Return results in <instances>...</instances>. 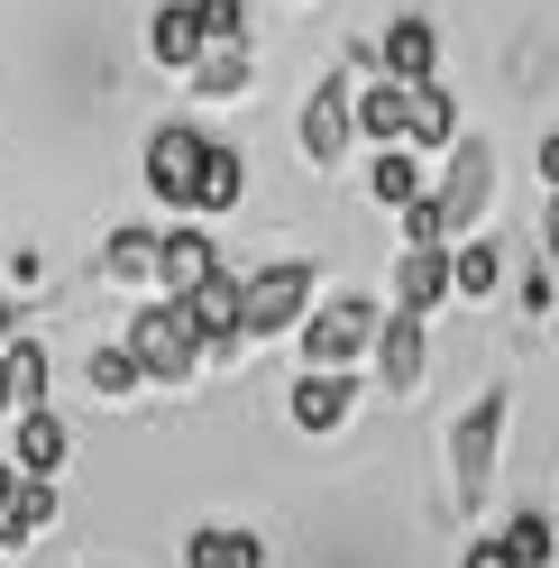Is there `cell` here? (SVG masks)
<instances>
[{
    "label": "cell",
    "mask_w": 559,
    "mask_h": 568,
    "mask_svg": "<svg viewBox=\"0 0 559 568\" xmlns=\"http://www.w3.org/2000/svg\"><path fill=\"white\" fill-rule=\"evenodd\" d=\"M376 331H386L376 294H322L294 339H303V367H358V358H376Z\"/></svg>",
    "instance_id": "obj_3"
},
{
    "label": "cell",
    "mask_w": 559,
    "mask_h": 568,
    "mask_svg": "<svg viewBox=\"0 0 559 568\" xmlns=\"http://www.w3.org/2000/svg\"><path fill=\"white\" fill-rule=\"evenodd\" d=\"M0 367H10V395H19V413H38L47 404V376H55V358H47V339H10V348H0Z\"/></svg>",
    "instance_id": "obj_22"
},
{
    "label": "cell",
    "mask_w": 559,
    "mask_h": 568,
    "mask_svg": "<svg viewBox=\"0 0 559 568\" xmlns=\"http://www.w3.org/2000/svg\"><path fill=\"white\" fill-rule=\"evenodd\" d=\"M459 294V247H404L395 257V303L404 312H440Z\"/></svg>",
    "instance_id": "obj_11"
},
{
    "label": "cell",
    "mask_w": 559,
    "mask_h": 568,
    "mask_svg": "<svg viewBox=\"0 0 559 568\" xmlns=\"http://www.w3.org/2000/svg\"><path fill=\"white\" fill-rule=\"evenodd\" d=\"M129 348H138V367H148V385H193L202 367H212V348H202V331H193V312L184 303H138V322L120 331Z\"/></svg>",
    "instance_id": "obj_2"
},
{
    "label": "cell",
    "mask_w": 559,
    "mask_h": 568,
    "mask_svg": "<svg viewBox=\"0 0 559 568\" xmlns=\"http://www.w3.org/2000/svg\"><path fill=\"white\" fill-rule=\"evenodd\" d=\"M532 165H541V184H550V193H559V129H550V138H541V148H532Z\"/></svg>",
    "instance_id": "obj_31"
},
{
    "label": "cell",
    "mask_w": 559,
    "mask_h": 568,
    "mask_svg": "<svg viewBox=\"0 0 559 568\" xmlns=\"http://www.w3.org/2000/svg\"><path fill=\"white\" fill-rule=\"evenodd\" d=\"M431 193H440V211H449V230H459V239H477L486 202H496V148H486V138H459Z\"/></svg>",
    "instance_id": "obj_7"
},
{
    "label": "cell",
    "mask_w": 559,
    "mask_h": 568,
    "mask_svg": "<svg viewBox=\"0 0 559 568\" xmlns=\"http://www.w3.org/2000/svg\"><path fill=\"white\" fill-rule=\"evenodd\" d=\"M0 568H10V559H0Z\"/></svg>",
    "instance_id": "obj_35"
},
{
    "label": "cell",
    "mask_w": 559,
    "mask_h": 568,
    "mask_svg": "<svg viewBox=\"0 0 559 568\" xmlns=\"http://www.w3.org/2000/svg\"><path fill=\"white\" fill-rule=\"evenodd\" d=\"M212 275H230V266H221V247H212V230H165V275H156V294H165V303H193Z\"/></svg>",
    "instance_id": "obj_13"
},
{
    "label": "cell",
    "mask_w": 559,
    "mask_h": 568,
    "mask_svg": "<svg viewBox=\"0 0 559 568\" xmlns=\"http://www.w3.org/2000/svg\"><path fill=\"white\" fill-rule=\"evenodd\" d=\"M294 138H303V156H312V165H339L348 148H358V83H348V74H322V83L303 92Z\"/></svg>",
    "instance_id": "obj_6"
},
{
    "label": "cell",
    "mask_w": 559,
    "mask_h": 568,
    "mask_svg": "<svg viewBox=\"0 0 559 568\" xmlns=\"http://www.w3.org/2000/svg\"><path fill=\"white\" fill-rule=\"evenodd\" d=\"M358 138L367 148H404L413 138V83H395V74L358 83Z\"/></svg>",
    "instance_id": "obj_16"
},
{
    "label": "cell",
    "mask_w": 559,
    "mask_h": 568,
    "mask_svg": "<svg viewBox=\"0 0 559 568\" xmlns=\"http://www.w3.org/2000/svg\"><path fill=\"white\" fill-rule=\"evenodd\" d=\"M0 468H10V449H0Z\"/></svg>",
    "instance_id": "obj_34"
},
{
    "label": "cell",
    "mask_w": 559,
    "mask_h": 568,
    "mask_svg": "<svg viewBox=\"0 0 559 568\" xmlns=\"http://www.w3.org/2000/svg\"><path fill=\"white\" fill-rule=\"evenodd\" d=\"M156 275H165V230H111L101 239V284H148L156 294Z\"/></svg>",
    "instance_id": "obj_15"
},
{
    "label": "cell",
    "mask_w": 559,
    "mask_h": 568,
    "mask_svg": "<svg viewBox=\"0 0 559 568\" xmlns=\"http://www.w3.org/2000/svg\"><path fill=\"white\" fill-rule=\"evenodd\" d=\"M505 422H514V395H505V385H486V395H477L459 422H449V495H459V514H477L486 495H496Z\"/></svg>",
    "instance_id": "obj_1"
},
{
    "label": "cell",
    "mask_w": 559,
    "mask_h": 568,
    "mask_svg": "<svg viewBox=\"0 0 559 568\" xmlns=\"http://www.w3.org/2000/svg\"><path fill=\"white\" fill-rule=\"evenodd\" d=\"M541 247H550V266H559V193H550V211H541Z\"/></svg>",
    "instance_id": "obj_32"
},
{
    "label": "cell",
    "mask_w": 559,
    "mask_h": 568,
    "mask_svg": "<svg viewBox=\"0 0 559 568\" xmlns=\"http://www.w3.org/2000/svg\"><path fill=\"white\" fill-rule=\"evenodd\" d=\"M505 550H514L522 568H550V559H559V523H550L541 505H522V514H505Z\"/></svg>",
    "instance_id": "obj_24"
},
{
    "label": "cell",
    "mask_w": 559,
    "mask_h": 568,
    "mask_svg": "<svg viewBox=\"0 0 559 568\" xmlns=\"http://www.w3.org/2000/svg\"><path fill=\"white\" fill-rule=\"evenodd\" d=\"M285 413H294V432H303V440H322V432H339V422L358 413V376H348V367H303Z\"/></svg>",
    "instance_id": "obj_9"
},
{
    "label": "cell",
    "mask_w": 559,
    "mask_h": 568,
    "mask_svg": "<svg viewBox=\"0 0 559 568\" xmlns=\"http://www.w3.org/2000/svg\"><path fill=\"white\" fill-rule=\"evenodd\" d=\"M514 303H522V322H541V312L559 303V266H522V284H514Z\"/></svg>",
    "instance_id": "obj_28"
},
{
    "label": "cell",
    "mask_w": 559,
    "mask_h": 568,
    "mask_svg": "<svg viewBox=\"0 0 559 568\" xmlns=\"http://www.w3.org/2000/svg\"><path fill=\"white\" fill-rule=\"evenodd\" d=\"M404 148H423V156L459 148V101H449V83H413V138Z\"/></svg>",
    "instance_id": "obj_19"
},
{
    "label": "cell",
    "mask_w": 559,
    "mask_h": 568,
    "mask_svg": "<svg viewBox=\"0 0 559 568\" xmlns=\"http://www.w3.org/2000/svg\"><path fill=\"white\" fill-rule=\"evenodd\" d=\"M505 284V247L496 239H459V303H486Z\"/></svg>",
    "instance_id": "obj_25"
},
{
    "label": "cell",
    "mask_w": 559,
    "mask_h": 568,
    "mask_svg": "<svg viewBox=\"0 0 559 568\" xmlns=\"http://www.w3.org/2000/svg\"><path fill=\"white\" fill-rule=\"evenodd\" d=\"M312 257H275V266H257L248 275V303H238V331L248 339H285V331H303L312 322Z\"/></svg>",
    "instance_id": "obj_4"
},
{
    "label": "cell",
    "mask_w": 559,
    "mask_h": 568,
    "mask_svg": "<svg viewBox=\"0 0 559 568\" xmlns=\"http://www.w3.org/2000/svg\"><path fill=\"white\" fill-rule=\"evenodd\" d=\"M202 165H212V138H202L193 120H165V129L148 138V156H138V174H148V193H156L165 211H193V202H202Z\"/></svg>",
    "instance_id": "obj_5"
},
{
    "label": "cell",
    "mask_w": 559,
    "mask_h": 568,
    "mask_svg": "<svg viewBox=\"0 0 559 568\" xmlns=\"http://www.w3.org/2000/svg\"><path fill=\"white\" fill-rule=\"evenodd\" d=\"M184 568H266V541L248 523H193L184 531Z\"/></svg>",
    "instance_id": "obj_17"
},
{
    "label": "cell",
    "mask_w": 559,
    "mask_h": 568,
    "mask_svg": "<svg viewBox=\"0 0 559 568\" xmlns=\"http://www.w3.org/2000/svg\"><path fill=\"white\" fill-rule=\"evenodd\" d=\"M459 568H522V559L505 550V531H486V541H468V550H459Z\"/></svg>",
    "instance_id": "obj_29"
},
{
    "label": "cell",
    "mask_w": 559,
    "mask_h": 568,
    "mask_svg": "<svg viewBox=\"0 0 559 568\" xmlns=\"http://www.w3.org/2000/svg\"><path fill=\"white\" fill-rule=\"evenodd\" d=\"M431 184H423V148H376V165H367V202L376 211H413Z\"/></svg>",
    "instance_id": "obj_18"
},
{
    "label": "cell",
    "mask_w": 559,
    "mask_h": 568,
    "mask_svg": "<svg viewBox=\"0 0 559 568\" xmlns=\"http://www.w3.org/2000/svg\"><path fill=\"white\" fill-rule=\"evenodd\" d=\"M83 385H92L101 404H129L138 385H148V367H138V348H129V339H101L92 358H83Z\"/></svg>",
    "instance_id": "obj_20"
},
{
    "label": "cell",
    "mask_w": 559,
    "mask_h": 568,
    "mask_svg": "<svg viewBox=\"0 0 559 568\" xmlns=\"http://www.w3.org/2000/svg\"><path fill=\"white\" fill-rule=\"evenodd\" d=\"M248 83H257V55H248V47H212V55L193 64V92H202V101H238Z\"/></svg>",
    "instance_id": "obj_23"
},
{
    "label": "cell",
    "mask_w": 559,
    "mask_h": 568,
    "mask_svg": "<svg viewBox=\"0 0 559 568\" xmlns=\"http://www.w3.org/2000/svg\"><path fill=\"white\" fill-rule=\"evenodd\" d=\"M202 28L212 47H248V0H202Z\"/></svg>",
    "instance_id": "obj_27"
},
{
    "label": "cell",
    "mask_w": 559,
    "mask_h": 568,
    "mask_svg": "<svg viewBox=\"0 0 559 568\" xmlns=\"http://www.w3.org/2000/svg\"><path fill=\"white\" fill-rule=\"evenodd\" d=\"M10 339H19V303L0 294V348H10Z\"/></svg>",
    "instance_id": "obj_33"
},
{
    "label": "cell",
    "mask_w": 559,
    "mask_h": 568,
    "mask_svg": "<svg viewBox=\"0 0 559 568\" xmlns=\"http://www.w3.org/2000/svg\"><path fill=\"white\" fill-rule=\"evenodd\" d=\"M376 74H395V83H440V28H431L423 10L386 19V38H376Z\"/></svg>",
    "instance_id": "obj_10"
},
{
    "label": "cell",
    "mask_w": 559,
    "mask_h": 568,
    "mask_svg": "<svg viewBox=\"0 0 559 568\" xmlns=\"http://www.w3.org/2000/svg\"><path fill=\"white\" fill-rule=\"evenodd\" d=\"M431 312H386V331H376V376H386V395L404 404V395H423V376H431Z\"/></svg>",
    "instance_id": "obj_8"
},
{
    "label": "cell",
    "mask_w": 559,
    "mask_h": 568,
    "mask_svg": "<svg viewBox=\"0 0 559 568\" xmlns=\"http://www.w3.org/2000/svg\"><path fill=\"white\" fill-rule=\"evenodd\" d=\"M10 284H19V294H28V284H47V257H38V247H10Z\"/></svg>",
    "instance_id": "obj_30"
},
{
    "label": "cell",
    "mask_w": 559,
    "mask_h": 568,
    "mask_svg": "<svg viewBox=\"0 0 559 568\" xmlns=\"http://www.w3.org/2000/svg\"><path fill=\"white\" fill-rule=\"evenodd\" d=\"M64 458H74V432H64L55 404H38V413L10 422V468H19V477H55Z\"/></svg>",
    "instance_id": "obj_12"
},
{
    "label": "cell",
    "mask_w": 559,
    "mask_h": 568,
    "mask_svg": "<svg viewBox=\"0 0 559 568\" xmlns=\"http://www.w3.org/2000/svg\"><path fill=\"white\" fill-rule=\"evenodd\" d=\"M404 221V247H459V230H449V211H440V193H423L413 211H395Z\"/></svg>",
    "instance_id": "obj_26"
},
{
    "label": "cell",
    "mask_w": 559,
    "mask_h": 568,
    "mask_svg": "<svg viewBox=\"0 0 559 568\" xmlns=\"http://www.w3.org/2000/svg\"><path fill=\"white\" fill-rule=\"evenodd\" d=\"M238 202H248V156H238V148H221V138H212V165H202V221H221V211H238Z\"/></svg>",
    "instance_id": "obj_21"
},
{
    "label": "cell",
    "mask_w": 559,
    "mask_h": 568,
    "mask_svg": "<svg viewBox=\"0 0 559 568\" xmlns=\"http://www.w3.org/2000/svg\"><path fill=\"white\" fill-rule=\"evenodd\" d=\"M148 55L174 64V74H193L202 55H212V28H202V0H165V10L148 19Z\"/></svg>",
    "instance_id": "obj_14"
}]
</instances>
